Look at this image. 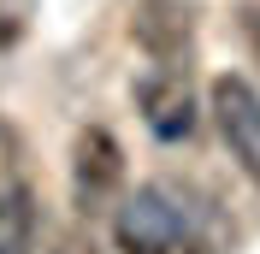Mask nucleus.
<instances>
[{
	"label": "nucleus",
	"instance_id": "nucleus-1",
	"mask_svg": "<svg viewBox=\"0 0 260 254\" xmlns=\"http://www.w3.org/2000/svg\"><path fill=\"white\" fill-rule=\"evenodd\" d=\"M113 242H118V254H201L195 219L160 183H148V189L124 195L113 207Z\"/></svg>",
	"mask_w": 260,
	"mask_h": 254
},
{
	"label": "nucleus",
	"instance_id": "nucleus-2",
	"mask_svg": "<svg viewBox=\"0 0 260 254\" xmlns=\"http://www.w3.org/2000/svg\"><path fill=\"white\" fill-rule=\"evenodd\" d=\"M124 195V142L107 124H83L71 142V201L77 213H113Z\"/></svg>",
	"mask_w": 260,
	"mask_h": 254
},
{
	"label": "nucleus",
	"instance_id": "nucleus-3",
	"mask_svg": "<svg viewBox=\"0 0 260 254\" xmlns=\"http://www.w3.org/2000/svg\"><path fill=\"white\" fill-rule=\"evenodd\" d=\"M207 112L219 124V142L237 160V172L260 189V89L248 77H237V71H219L207 89Z\"/></svg>",
	"mask_w": 260,
	"mask_h": 254
},
{
	"label": "nucleus",
	"instance_id": "nucleus-4",
	"mask_svg": "<svg viewBox=\"0 0 260 254\" xmlns=\"http://www.w3.org/2000/svg\"><path fill=\"white\" fill-rule=\"evenodd\" d=\"M130 95H136V112H142V124L160 136V142H183L195 130V89H189V65H148L142 77L130 83Z\"/></svg>",
	"mask_w": 260,
	"mask_h": 254
},
{
	"label": "nucleus",
	"instance_id": "nucleus-5",
	"mask_svg": "<svg viewBox=\"0 0 260 254\" xmlns=\"http://www.w3.org/2000/svg\"><path fill=\"white\" fill-rule=\"evenodd\" d=\"M130 42L154 65H183L195 48V6L189 0H136L130 6Z\"/></svg>",
	"mask_w": 260,
	"mask_h": 254
},
{
	"label": "nucleus",
	"instance_id": "nucleus-6",
	"mask_svg": "<svg viewBox=\"0 0 260 254\" xmlns=\"http://www.w3.org/2000/svg\"><path fill=\"white\" fill-rule=\"evenodd\" d=\"M42 237V207L30 183H6L0 189V254H36Z\"/></svg>",
	"mask_w": 260,
	"mask_h": 254
},
{
	"label": "nucleus",
	"instance_id": "nucleus-7",
	"mask_svg": "<svg viewBox=\"0 0 260 254\" xmlns=\"http://www.w3.org/2000/svg\"><path fill=\"white\" fill-rule=\"evenodd\" d=\"M59 254H101V242L89 237V231H65V237H59Z\"/></svg>",
	"mask_w": 260,
	"mask_h": 254
},
{
	"label": "nucleus",
	"instance_id": "nucleus-8",
	"mask_svg": "<svg viewBox=\"0 0 260 254\" xmlns=\"http://www.w3.org/2000/svg\"><path fill=\"white\" fill-rule=\"evenodd\" d=\"M243 42H248V53L260 59V6H243Z\"/></svg>",
	"mask_w": 260,
	"mask_h": 254
}]
</instances>
